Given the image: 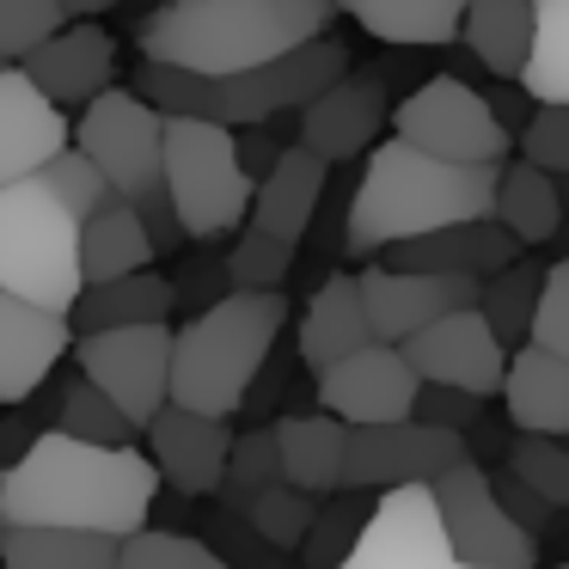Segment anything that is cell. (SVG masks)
Returning <instances> with one entry per match:
<instances>
[{
    "mask_svg": "<svg viewBox=\"0 0 569 569\" xmlns=\"http://www.w3.org/2000/svg\"><path fill=\"white\" fill-rule=\"evenodd\" d=\"M508 471H515L551 515H569V441H532V435H520L515 453H508Z\"/></svg>",
    "mask_w": 569,
    "mask_h": 569,
    "instance_id": "f35d334b",
    "label": "cell"
},
{
    "mask_svg": "<svg viewBox=\"0 0 569 569\" xmlns=\"http://www.w3.org/2000/svg\"><path fill=\"white\" fill-rule=\"evenodd\" d=\"M312 520H319V502H312V496H300V490H288V483H276L270 496H258V502H251L246 527L258 532L270 551H300V545H307V532H312Z\"/></svg>",
    "mask_w": 569,
    "mask_h": 569,
    "instance_id": "ab89813d",
    "label": "cell"
},
{
    "mask_svg": "<svg viewBox=\"0 0 569 569\" xmlns=\"http://www.w3.org/2000/svg\"><path fill=\"white\" fill-rule=\"evenodd\" d=\"M392 123V99L386 80L373 68H349L325 99H312L300 111V141L319 166H343V160H368L380 148V129Z\"/></svg>",
    "mask_w": 569,
    "mask_h": 569,
    "instance_id": "2e32d148",
    "label": "cell"
},
{
    "mask_svg": "<svg viewBox=\"0 0 569 569\" xmlns=\"http://www.w3.org/2000/svg\"><path fill=\"white\" fill-rule=\"evenodd\" d=\"M356 288H361V312H368L373 343H386V349H405L410 337H422L429 325L478 307V282L405 276V270H386V263H368V270L356 276Z\"/></svg>",
    "mask_w": 569,
    "mask_h": 569,
    "instance_id": "9a60e30c",
    "label": "cell"
},
{
    "mask_svg": "<svg viewBox=\"0 0 569 569\" xmlns=\"http://www.w3.org/2000/svg\"><path fill=\"white\" fill-rule=\"evenodd\" d=\"M197 539L209 545V551L221 557L227 569H282V551H270V545H263L258 532L246 527V520H239V515H221V508L209 515V527H202Z\"/></svg>",
    "mask_w": 569,
    "mask_h": 569,
    "instance_id": "f6af8a7d",
    "label": "cell"
},
{
    "mask_svg": "<svg viewBox=\"0 0 569 569\" xmlns=\"http://www.w3.org/2000/svg\"><path fill=\"white\" fill-rule=\"evenodd\" d=\"M288 325L282 295H221L172 331V410L227 422L251 398L276 337Z\"/></svg>",
    "mask_w": 569,
    "mask_h": 569,
    "instance_id": "277c9868",
    "label": "cell"
},
{
    "mask_svg": "<svg viewBox=\"0 0 569 569\" xmlns=\"http://www.w3.org/2000/svg\"><path fill=\"white\" fill-rule=\"evenodd\" d=\"M74 153L111 184L117 202L141 209V202L166 197V117L148 111L129 87H111L92 99L74 123Z\"/></svg>",
    "mask_w": 569,
    "mask_h": 569,
    "instance_id": "9c48e42d",
    "label": "cell"
},
{
    "mask_svg": "<svg viewBox=\"0 0 569 569\" xmlns=\"http://www.w3.org/2000/svg\"><path fill=\"white\" fill-rule=\"evenodd\" d=\"M417 373L398 349L373 343L361 356L337 361L331 373H319V410L343 429H386V422L417 417Z\"/></svg>",
    "mask_w": 569,
    "mask_h": 569,
    "instance_id": "5bb4252c",
    "label": "cell"
},
{
    "mask_svg": "<svg viewBox=\"0 0 569 569\" xmlns=\"http://www.w3.org/2000/svg\"><path fill=\"white\" fill-rule=\"evenodd\" d=\"M392 141L441 166H490V172H502L508 153H515V136L490 117V99L459 74H435L410 87L392 104Z\"/></svg>",
    "mask_w": 569,
    "mask_h": 569,
    "instance_id": "ba28073f",
    "label": "cell"
},
{
    "mask_svg": "<svg viewBox=\"0 0 569 569\" xmlns=\"http://www.w3.org/2000/svg\"><path fill=\"white\" fill-rule=\"evenodd\" d=\"M471 459V441L441 435L429 422H386V429H349L343 447V490L349 496H398V490H429L453 466Z\"/></svg>",
    "mask_w": 569,
    "mask_h": 569,
    "instance_id": "8fae6325",
    "label": "cell"
},
{
    "mask_svg": "<svg viewBox=\"0 0 569 569\" xmlns=\"http://www.w3.org/2000/svg\"><path fill=\"white\" fill-rule=\"evenodd\" d=\"M373 349V331H368V312H361V288L349 270H331L319 282V295L307 300V319H300V361L319 373H331L337 361Z\"/></svg>",
    "mask_w": 569,
    "mask_h": 569,
    "instance_id": "cb8c5ba5",
    "label": "cell"
},
{
    "mask_svg": "<svg viewBox=\"0 0 569 569\" xmlns=\"http://www.w3.org/2000/svg\"><path fill=\"white\" fill-rule=\"evenodd\" d=\"M276 435V459H282V483L300 496H312V502H331V496H343V447H349V429L343 422H331L325 410H312V417H282L270 422Z\"/></svg>",
    "mask_w": 569,
    "mask_h": 569,
    "instance_id": "484cf974",
    "label": "cell"
},
{
    "mask_svg": "<svg viewBox=\"0 0 569 569\" xmlns=\"http://www.w3.org/2000/svg\"><path fill=\"white\" fill-rule=\"evenodd\" d=\"M490 221L502 227L520 251L545 246V239L563 233V184H557V178H545V172H532V166H520V160H508L502 178H496Z\"/></svg>",
    "mask_w": 569,
    "mask_h": 569,
    "instance_id": "4dcf8cb0",
    "label": "cell"
},
{
    "mask_svg": "<svg viewBox=\"0 0 569 569\" xmlns=\"http://www.w3.org/2000/svg\"><path fill=\"white\" fill-rule=\"evenodd\" d=\"M288 270H295V246H282V239H263V233H239L233 246H227V295H282Z\"/></svg>",
    "mask_w": 569,
    "mask_h": 569,
    "instance_id": "8d00e7d4",
    "label": "cell"
},
{
    "mask_svg": "<svg viewBox=\"0 0 569 569\" xmlns=\"http://www.w3.org/2000/svg\"><path fill=\"white\" fill-rule=\"evenodd\" d=\"M508 263H520V246L502 233L496 221H471V227H447V233H429L417 246H392L386 251V270L405 276H447V282H490Z\"/></svg>",
    "mask_w": 569,
    "mask_h": 569,
    "instance_id": "7402d4cb",
    "label": "cell"
},
{
    "mask_svg": "<svg viewBox=\"0 0 569 569\" xmlns=\"http://www.w3.org/2000/svg\"><path fill=\"white\" fill-rule=\"evenodd\" d=\"M123 545L99 532L56 527H0V569H117Z\"/></svg>",
    "mask_w": 569,
    "mask_h": 569,
    "instance_id": "1f68e13d",
    "label": "cell"
},
{
    "mask_svg": "<svg viewBox=\"0 0 569 569\" xmlns=\"http://www.w3.org/2000/svg\"><path fill=\"white\" fill-rule=\"evenodd\" d=\"M459 43L496 80H515L520 87L527 56H532V0H471L466 19H459Z\"/></svg>",
    "mask_w": 569,
    "mask_h": 569,
    "instance_id": "f1b7e54d",
    "label": "cell"
},
{
    "mask_svg": "<svg viewBox=\"0 0 569 569\" xmlns=\"http://www.w3.org/2000/svg\"><path fill=\"white\" fill-rule=\"evenodd\" d=\"M343 74H349V43L331 31V38L307 43V50L282 56V62H270V68H251V74H239V80H197H197L190 117H197V123H221V129H233V136L239 129H263L288 111L300 117Z\"/></svg>",
    "mask_w": 569,
    "mask_h": 569,
    "instance_id": "52a82bcc",
    "label": "cell"
},
{
    "mask_svg": "<svg viewBox=\"0 0 569 569\" xmlns=\"http://www.w3.org/2000/svg\"><path fill=\"white\" fill-rule=\"evenodd\" d=\"M56 435L80 447H136L141 435L129 429V417L104 392H92L87 380H62V410H56Z\"/></svg>",
    "mask_w": 569,
    "mask_h": 569,
    "instance_id": "d590c367",
    "label": "cell"
},
{
    "mask_svg": "<svg viewBox=\"0 0 569 569\" xmlns=\"http://www.w3.org/2000/svg\"><path fill=\"white\" fill-rule=\"evenodd\" d=\"M111 68H117L111 31L87 26V19H68L50 43H38V50L19 62V74H26L31 87L56 104V111H68V104H80V111H87L92 99H104V92H111Z\"/></svg>",
    "mask_w": 569,
    "mask_h": 569,
    "instance_id": "ffe728a7",
    "label": "cell"
},
{
    "mask_svg": "<svg viewBox=\"0 0 569 569\" xmlns=\"http://www.w3.org/2000/svg\"><path fill=\"white\" fill-rule=\"evenodd\" d=\"M153 239L141 227V214L129 202H111L104 214H92L80 227V282L87 288H104V282H129V276L153 270Z\"/></svg>",
    "mask_w": 569,
    "mask_h": 569,
    "instance_id": "83f0119b",
    "label": "cell"
},
{
    "mask_svg": "<svg viewBox=\"0 0 569 569\" xmlns=\"http://www.w3.org/2000/svg\"><path fill=\"white\" fill-rule=\"evenodd\" d=\"M520 92L539 111L569 104V0H532V56Z\"/></svg>",
    "mask_w": 569,
    "mask_h": 569,
    "instance_id": "d6a6232c",
    "label": "cell"
},
{
    "mask_svg": "<svg viewBox=\"0 0 569 569\" xmlns=\"http://www.w3.org/2000/svg\"><path fill=\"white\" fill-rule=\"evenodd\" d=\"M502 410L532 441H569V361L545 349H515L502 380Z\"/></svg>",
    "mask_w": 569,
    "mask_h": 569,
    "instance_id": "d4e9b609",
    "label": "cell"
},
{
    "mask_svg": "<svg viewBox=\"0 0 569 569\" xmlns=\"http://www.w3.org/2000/svg\"><path fill=\"white\" fill-rule=\"evenodd\" d=\"M160 471L141 447H80L43 429L19 466L0 471V527H56L136 539L153 520Z\"/></svg>",
    "mask_w": 569,
    "mask_h": 569,
    "instance_id": "6da1fadb",
    "label": "cell"
},
{
    "mask_svg": "<svg viewBox=\"0 0 569 569\" xmlns=\"http://www.w3.org/2000/svg\"><path fill=\"white\" fill-rule=\"evenodd\" d=\"M490 490H496V502H502V515L515 520V527L527 532V539H539V532H545V527H551V520H557L551 508H545L539 496H532V490H527V483H520V478H515V471H508V466H496V471H490Z\"/></svg>",
    "mask_w": 569,
    "mask_h": 569,
    "instance_id": "c3c4849f",
    "label": "cell"
},
{
    "mask_svg": "<svg viewBox=\"0 0 569 569\" xmlns=\"http://www.w3.org/2000/svg\"><path fill=\"white\" fill-rule=\"evenodd\" d=\"M68 26L62 0H0V68H19L38 43Z\"/></svg>",
    "mask_w": 569,
    "mask_h": 569,
    "instance_id": "b9f144b4",
    "label": "cell"
},
{
    "mask_svg": "<svg viewBox=\"0 0 569 569\" xmlns=\"http://www.w3.org/2000/svg\"><path fill=\"white\" fill-rule=\"evenodd\" d=\"M282 483V459H276V435L270 429H251V435H233V453H227V478L214 490L221 515H251L258 496H270Z\"/></svg>",
    "mask_w": 569,
    "mask_h": 569,
    "instance_id": "e575fe53",
    "label": "cell"
},
{
    "mask_svg": "<svg viewBox=\"0 0 569 569\" xmlns=\"http://www.w3.org/2000/svg\"><path fill=\"white\" fill-rule=\"evenodd\" d=\"M117 569H227L197 532H178V527H148L136 539H123V557Z\"/></svg>",
    "mask_w": 569,
    "mask_h": 569,
    "instance_id": "60d3db41",
    "label": "cell"
},
{
    "mask_svg": "<svg viewBox=\"0 0 569 569\" xmlns=\"http://www.w3.org/2000/svg\"><path fill=\"white\" fill-rule=\"evenodd\" d=\"M483 99H490V117H496V123H502V129H508V136H515V141H520V129L532 123V111H539V104H532V99H527V92H520V87L483 92Z\"/></svg>",
    "mask_w": 569,
    "mask_h": 569,
    "instance_id": "681fc988",
    "label": "cell"
},
{
    "mask_svg": "<svg viewBox=\"0 0 569 569\" xmlns=\"http://www.w3.org/2000/svg\"><path fill=\"white\" fill-rule=\"evenodd\" d=\"M496 178L502 172H490V166H441L386 136L361 160V184L343 221V251L349 258H386L392 246H417L447 227L490 221Z\"/></svg>",
    "mask_w": 569,
    "mask_h": 569,
    "instance_id": "3957f363",
    "label": "cell"
},
{
    "mask_svg": "<svg viewBox=\"0 0 569 569\" xmlns=\"http://www.w3.org/2000/svg\"><path fill=\"white\" fill-rule=\"evenodd\" d=\"M178 307V288L166 276L141 270L129 282H104V288H87L68 312L74 337H104V331H141V325H166V312Z\"/></svg>",
    "mask_w": 569,
    "mask_h": 569,
    "instance_id": "4316f807",
    "label": "cell"
},
{
    "mask_svg": "<svg viewBox=\"0 0 569 569\" xmlns=\"http://www.w3.org/2000/svg\"><path fill=\"white\" fill-rule=\"evenodd\" d=\"M368 515H373V496H337V502H325L319 520H312V532H307V545H300V563L307 569H343V557L356 551Z\"/></svg>",
    "mask_w": 569,
    "mask_h": 569,
    "instance_id": "74e56055",
    "label": "cell"
},
{
    "mask_svg": "<svg viewBox=\"0 0 569 569\" xmlns=\"http://www.w3.org/2000/svg\"><path fill=\"white\" fill-rule=\"evenodd\" d=\"M429 502L447 532V551L466 569H532L539 563V539H527L502 515V502H496L490 466H478V459L453 466L441 483H429Z\"/></svg>",
    "mask_w": 569,
    "mask_h": 569,
    "instance_id": "7c38bea8",
    "label": "cell"
},
{
    "mask_svg": "<svg viewBox=\"0 0 569 569\" xmlns=\"http://www.w3.org/2000/svg\"><path fill=\"white\" fill-rule=\"evenodd\" d=\"M74 361H80V380L111 398L136 435H148L153 417L172 405V325L74 337Z\"/></svg>",
    "mask_w": 569,
    "mask_h": 569,
    "instance_id": "30bf717a",
    "label": "cell"
},
{
    "mask_svg": "<svg viewBox=\"0 0 569 569\" xmlns=\"http://www.w3.org/2000/svg\"><path fill=\"white\" fill-rule=\"evenodd\" d=\"M251 178L239 166V136L197 117H166V202L184 239H227L251 221Z\"/></svg>",
    "mask_w": 569,
    "mask_h": 569,
    "instance_id": "8992f818",
    "label": "cell"
},
{
    "mask_svg": "<svg viewBox=\"0 0 569 569\" xmlns=\"http://www.w3.org/2000/svg\"><path fill=\"white\" fill-rule=\"evenodd\" d=\"M539 288H545V263H532V258L508 263L502 276H490V282L478 288V319L496 331V343H502L508 356L527 349L532 312H539Z\"/></svg>",
    "mask_w": 569,
    "mask_h": 569,
    "instance_id": "836d02e7",
    "label": "cell"
},
{
    "mask_svg": "<svg viewBox=\"0 0 569 569\" xmlns=\"http://www.w3.org/2000/svg\"><path fill=\"white\" fill-rule=\"evenodd\" d=\"M343 569H466V563L447 551V532L435 520L429 490H398L373 502Z\"/></svg>",
    "mask_w": 569,
    "mask_h": 569,
    "instance_id": "e0dca14e",
    "label": "cell"
},
{
    "mask_svg": "<svg viewBox=\"0 0 569 569\" xmlns=\"http://www.w3.org/2000/svg\"><path fill=\"white\" fill-rule=\"evenodd\" d=\"M38 178H43V184H50L56 197L68 202V209L80 214V221H92V214H104V209H111V202H117V197H111V184H104V178L92 172V166L80 160L74 148H68V153H62V160H56V166H43Z\"/></svg>",
    "mask_w": 569,
    "mask_h": 569,
    "instance_id": "bcb514c9",
    "label": "cell"
},
{
    "mask_svg": "<svg viewBox=\"0 0 569 569\" xmlns=\"http://www.w3.org/2000/svg\"><path fill=\"white\" fill-rule=\"evenodd\" d=\"M80 227L87 221L43 178L0 190V295L68 319L74 300L87 295V282H80Z\"/></svg>",
    "mask_w": 569,
    "mask_h": 569,
    "instance_id": "5b68a950",
    "label": "cell"
},
{
    "mask_svg": "<svg viewBox=\"0 0 569 569\" xmlns=\"http://www.w3.org/2000/svg\"><path fill=\"white\" fill-rule=\"evenodd\" d=\"M68 148H74V123L19 68H0V190L38 178Z\"/></svg>",
    "mask_w": 569,
    "mask_h": 569,
    "instance_id": "d6986e66",
    "label": "cell"
},
{
    "mask_svg": "<svg viewBox=\"0 0 569 569\" xmlns=\"http://www.w3.org/2000/svg\"><path fill=\"white\" fill-rule=\"evenodd\" d=\"M520 166H532V172L545 178H563L569 184V104H557V111H532V123L520 129Z\"/></svg>",
    "mask_w": 569,
    "mask_h": 569,
    "instance_id": "7bdbcfd3",
    "label": "cell"
},
{
    "mask_svg": "<svg viewBox=\"0 0 569 569\" xmlns=\"http://www.w3.org/2000/svg\"><path fill=\"white\" fill-rule=\"evenodd\" d=\"M557 569H569V563H557Z\"/></svg>",
    "mask_w": 569,
    "mask_h": 569,
    "instance_id": "f907efd6",
    "label": "cell"
},
{
    "mask_svg": "<svg viewBox=\"0 0 569 569\" xmlns=\"http://www.w3.org/2000/svg\"><path fill=\"white\" fill-rule=\"evenodd\" d=\"M532 349L569 361V258L545 263V288H539V312H532Z\"/></svg>",
    "mask_w": 569,
    "mask_h": 569,
    "instance_id": "ee69618b",
    "label": "cell"
},
{
    "mask_svg": "<svg viewBox=\"0 0 569 569\" xmlns=\"http://www.w3.org/2000/svg\"><path fill=\"white\" fill-rule=\"evenodd\" d=\"M68 349H74V325L68 319L0 295V405L7 410L31 405Z\"/></svg>",
    "mask_w": 569,
    "mask_h": 569,
    "instance_id": "44dd1931",
    "label": "cell"
},
{
    "mask_svg": "<svg viewBox=\"0 0 569 569\" xmlns=\"http://www.w3.org/2000/svg\"><path fill=\"white\" fill-rule=\"evenodd\" d=\"M417 422H429V429L459 435V441H466V435L483 422V405H478V398H466V392H435V386H422V392H417Z\"/></svg>",
    "mask_w": 569,
    "mask_h": 569,
    "instance_id": "7dc6e473",
    "label": "cell"
},
{
    "mask_svg": "<svg viewBox=\"0 0 569 569\" xmlns=\"http://www.w3.org/2000/svg\"><path fill=\"white\" fill-rule=\"evenodd\" d=\"M398 356L410 361L417 386H435V392H466L478 405L502 398V380H508V349L496 343V331L471 312H453V319L429 325L422 337H410Z\"/></svg>",
    "mask_w": 569,
    "mask_h": 569,
    "instance_id": "4fadbf2b",
    "label": "cell"
},
{
    "mask_svg": "<svg viewBox=\"0 0 569 569\" xmlns=\"http://www.w3.org/2000/svg\"><path fill=\"white\" fill-rule=\"evenodd\" d=\"M349 19L392 50H447V43H459L466 7L459 0H356Z\"/></svg>",
    "mask_w": 569,
    "mask_h": 569,
    "instance_id": "f546056e",
    "label": "cell"
},
{
    "mask_svg": "<svg viewBox=\"0 0 569 569\" xmlns=\"http://www.w3.org/2000/svg\"><path fill=\"white\" fill-rule=\"evenodd\" d=\"M141 441H148V466L160 471V490L184 496V502L221 490L227 453H233V429L227 422H209V417H190V410L166 405Z\"/></svg>",
    "mask_w": 569,
    "mask_h": 569,
    "instance_id": "ac0fdd59",
    "label": "cell"
},
{
    "mask_svg": "<svg viewBox=\"0 0 569 569\" xmlns=\"http://www.w3.org/2000/svg\"><path fill=\"white\" fill-rule=\"evenodd\" d=\"M325 178H331V166H319L307 148H282V160L270 166V178L251 190V221L246 227L263 239H282V246H300L307 227L319 221Z\"/></svg>",
    "mask_w": 569,
    "mask_h": 569,
    "instance_id": "603a6c76",
    "label": "cell"
},
{
    "mask_svg": "<svg viewBox=\"0 0 569 569\" xmlns=\"http://www.w3.org/2000/svg\"><path fill=\"white\" fill-rule=\"evenodd\" d=\"M337 7L325 0H172L141 19V62L197 80H239L307 43L331 38Z\"/></svg>",
    "mask_w": 569,
    "mask_h": 569,
    "instance_id": "7a4b0ae2",
    "label": "cell"
}]
</instances>
